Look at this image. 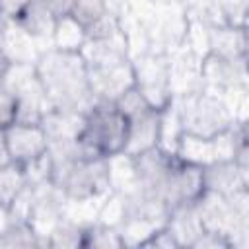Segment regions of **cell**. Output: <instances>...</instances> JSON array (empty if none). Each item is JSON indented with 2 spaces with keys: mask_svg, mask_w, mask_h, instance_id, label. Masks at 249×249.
Listing matches in <instances>:
<instances>
[{
  "mask_svg": "<svg viewBox=\"0 0 249 249\" xmlns=\"http://www.w3.org/2000/svg\"><path fill=\"white\" fill-rule=\"evenodd\" d=\"M173 101L185 134L212 138L235 124L222 97L204 88L195 93L173 97Z\"/></svg>",
  "mask_w": 249,
  "mask_h": 249,
  "instance_id": "4",
  "label": "cell"
},
{
  "mask_svg": "<svg viewBox=\"0 0 249 249\" xmlns=\"http://www.w3.org/2000/svg\"><path fill=\"white\" fill-rule=\"evenodd\" d=\"M134 72V89L156 109H163L171 103L169 88V62L167 54L146 53L130 58Z\"/></svg>",
  "mask_w": 249,
  "mask_h": 249,
  "instance_id": "6",
  "label": "cell"
},
{
  "mask_svg": "<svg viewBox=\"0 0 249 249\" xmlns=\"http://www.w3.org/2000/svg\"><path fill=\"white\" fill-rule=\"evenodd\" d=\"M0 247H41L29 222H10L0 233Z\"/></svg>",
  "mask_w": 249,
  "mask_h": 249,
  "instance_id": "22",
  "label": "cell"
},
{
  "mask_svg": "<svg viewBox=\"0 0 249 249\" xmlns=\"http://www.w3.org/2000/svg\"><path fill=\"white\" fill-rule=\"evenodd\" d=\"M84 124V115L78 113H62L49 109L41 121L45 130L47 142L49 140H64V138H78Z\"/></svg>",
  "mask_w": 249,
  "mask_h": 249,
  "instance_id": "17",
  "label": "cell"
},
{
  "mask_svg": "<svg viewBox=\"0 0 249 249\" xmlns=\"http://www.w3.org/2000/svg\"><path fill=\"white\" fill-rule=\"evenodd\" d=\"M218 95L226 103V107L231 113L235 123H247V107H249L247 86H233V88H228V89L220 91Z\"/></svg>",
  "mask_w": 249,
  "mask_h": 249,
  "instance_id": "28",
  "label": "cell"
},
{
  "mask_svg": "<svg viewBox=\"0 0 249 249\" xmlns=\"http://www.w3.org/2000/svg\"><path fill=\"white\" fill-rule=\"evenodd\" d=\"M84 41H86V31L72 16L56 18L54 31H53V49L78 53Z\"/></svg>",
  "mask_w": 249,
  "mask_h": 249,
  "instance_id": "19",
  "label": "cell"
},
{
  "mask_svg": "<svg viewBox=\"0 0 249 249\" xmlns=\"http://www.w3.org/2000/svg\"><path fill=\"white\" fill-rule=\"evenodd\" d=\"M29 2L31 0H0V14H2V18H14Z\"/></svg>",
  "mask_w": 249,
  "mask_h": 249,
  "instance_id": "33",
  "label": "cell"
},
{
  "mask_svg": "<svg viewBox=\"0 0 249 249\" xmlns=\"http://www.w3.org/2000/svg\"><path fill=\"white\" fill-rule=\"evenodd\" d=\"M183 136V126H181V119L175 107V101L171 99V103L167 107L161 109V117H160V142L158 148L175 154L177 144Z\"/></svg>",
  "mask_w": 249,
  "mask_h": 249,
  "instance_id": "20",
  "label": "cell"
},
{
  "mask_svg": "<svg viewBox=\"0 0 249 249\" xmlns=\"http://www.w3.org/2000/svg\"><path fill=\"white\" fill-rule=\"evenodd\" d=\"M31 189H33V208L29 216V226L35 230L41 247H49V235L62 218V206L66 196L53 181L41 183Z\"/></svg>",
  "mask_w": 249,
  "mask_h": 249,
  "instance_id": "7",
  "label": "cell"
},
{
  "mask_svg": "<svg viewBox=\"0 0 249 249\" xmlns=\"http://www.w3.org/2000/svg\"><path fill=\"white\" fill-rule=\"evenodd\" d=\"M167 62H169V88L173 97L195 93L204 88L202 58L193 51H189L185 45L171 51L167 54Z\"/></svg>",
  "mask_w": 249,
  "mask_h": 249,
  "instance_id": "10",
  "label": "cell"
},
{
  "mask_svg": "<svg viewBox=\"0 0 249 249\" xmlns=\"http://www.w3.org/2000/svg\"><path fill=\"white\" fill-rule=\"evenodd\" d=\"M10 163V156L6 150V140H4V128H0V167Z\"/></svg>",
  "mask_w": 249,
  "mask_h": 249,
  "instance_id": "36",
  "label": "cell"
},
{
  "mask_svg": "<svg viewBox=\"0 0 249 249\" xmlns=\"http://www.w3.org/2000/svg\"><path fill=\"white\" fill-rule=\"evenodd\" d=\"M2 88H4V74H0V91H2Z\"/></svg>",
  "mask_w": 249,
  "mask_h": 249,
  "instance_id": "37",
  "label": "cell"
},
{
  "mask_svg": "<svg viewBox=\"0 0 249 249\" xmlns=\"http://www.w3.org/2000/svg\"><path fill=\"white\" fill-rule=\"evenodd\" d=\"M16 121V99L4 86L0 91V128H6Z\"/></svg>",
  "mask_w": 249,
  "mask_h": 249,
  "instance_id": "31",
  "label": "cell"
},
{
  "mask_svg": "<svg viewBox=\"0 0 249 249\" xmlns=\"http://www.w3.org/2000/svg\"><path fill=\"white\" fill-rule=\"evenodd\" d=\"M183 45L200 58H204L210 53V27L187 16V31L183 37Z\"/></svg>",
  "mask_w": 249,
  "mask_h": 249,
  "instance_id": "24",
  "label": "cell"
},
{
  "mask_svg": "<svg viewBox=\"0 0 249 249\" xmlns=\"http://www.w3.org/2000/svg\"><path fill=\"white\" fill-rule=\"evenodd\" d=\"M10 66V60L4 54V18H0V74H4Z\"/></svg>",
  "mask_w": 249,
  "mask_h": 249,
  "instance_id": "35",
  "label": "cell"
},
{
  "mask_svg": "<svg viewBox=\"0 0 249 249\" xmlns=\"http://www.w3.org/2000/svg\"><path fill=\"white\" fill-rule=\"evenodd\" d=\"M165 228L171 231V235L175 237L179 247H193V243L204 231V226H202L198 210H196V200L173 206L169 210Z\"/></svg>",
  "mask_w": 249,
  "mask_h": 249,
  "instance_id": "14",
  "label": "cell"
},
{
  "mask_svg": "<svg viewBox=\"0 0 249 249\" xmlns=\"http://www.w3.org/2000/svg\"><path fill=\"white\" fill-rule=\"evenodd\" d=\"M202 181L204 191L231 195L239 189L249 187V167H243L233 160L216 161L202 167Z\"/></svg>",
  "mask_w": 249,
  "mask_h": 249,
  "instance_id": "13",
  "label": "cell"
},
{
  "mask_svg": "<svg viewBox=\"0 0 249 249\" xmlns=\"http://www.w3.org/2000/svg\"><path fill=\"white\" fill-rule=\"evenodd\" d=\"M124 218H126V200H124V196L121 193H113L111 191L107 195V198L103 200L95 222L119 230L121 224L124 222Z\"/></svg>",
  "mask_w": 249,
  "mask_h": 249,
  "instance_id": "26",
  "label": "cell"
},
{
  "mask_svg": "<svg viewBox=\"0 0 249 249\" xmlns=\"http://www.w3.org/2000/svg\"><path fill=\"white\" fill-rule=\"evenodd\" d=\"M31 208H33V189L25 185L8 206L10 222H29Z\"/></svg>",
  "mask_w": 249,
  "mask_h": 249,
  "instance_id": "30",
  "label": "cell"
},
{
  "mask_svg": "<svg viewBox=\"0 0 249 249\" xmlns=\"http://www.w3.org/2000/svg\"><path fill=\"white\" fill-rule=\"evenodd\" d=\"M0 18H2V14H0Z\"/></svg>",
  "mask_w": 249,
  "mask_h": 249,
  "instance_id": "38",
  "label": "cell"
},
{
  "mask_svg": "<svg viewBox=\"0 0 249 249\" xmlns=\"http://www.w3.org/2000/svg\"><path fill=\"white\" fill-rule=\"evenodd\" d=\"M247 58H224L208 53L202 58V84L204 89L220 93L233 86H247Z\"/></svg>",
  "mask_w": 249,
  "mask_h": 249,
  "instance_id": "11",
  "label": "cell"
},
{
  "mask_svg": "<svg viewBox=\"0 0 249 249\" xmlns=\"http://www.w3.org/2000/svg\"><path fill=\"white\" fill-rule=\"evenodd\" d=\"M88 84L95 99L117 101L124 91L134 86V72L130 58L107 62L99 66H86Z\"/></svg>",
  "mask_w": 249,
  "mask_h": 249,
  "instance_id": "8",
  "label": "cell"
},
{
  "mask_svg": "<svg viewBox=\"0 0 249 249\" xmlns=\"http://www.w3.org/2000/svg\"><path fill=\"white\" fill-rule=\"evenodd\" d=\"M206 247H212V249H220V247H230L228 245V241L222 237V235H218V233H212V231H202L200 233V237L193 243V249H206Z\"/></svg>",
  "mask_w": 249,
  "mask_h": 249,
  "instance_id": "32",
  "label": "cell"
},
{
  "mask_svg": "<svg viewBox=\"0 0 249 249\" xmlns=\"http://www.w3.org/2000/svg\"><path fill=\"white\" fill-rule=\"evenodd\" d=\"M107 14H109L107 0H74L68 16H72L86 29Z\"/></svg>",
  "mask_w": 249,
  "mask_h": 249,
  "instance_id": "27",
  "label": "cell"
},
{
  "mask_svg": "<svg viewBox=\"0 0 249 249\" xmlns=\"http://www.w3.org/2000/svg\"><path fill=\"white\" fill-rule=\"evenodd\" d=\"M4 54L10 64H35L41 49L25 29L4 18Z\"/></svg>",
  "mask_w": 249,
  "mask_h": 249,
  "instance_id": "15",
  "label": "cell"
},
{
  "mask_svg": "<svg viewBox=\"0 0 249 249\" xmlns=\"http://www.w3.org/2000/svg\"><path fill=\"white\" fill-rule=\"evenodd\" d=\"M107 169H109V187L113 193L132 195L136 191L138 183H136V169L132 156L121 152L107 158Z\"/></svg>",
  "mask_w": 249,
  "mask_h": 249,
  "instance_id": "18",
  "label": "cell"
},
{
  "mask_svg": "<svg viewBox=\"0 0 249 249\" xmlns=\"http://www.w3.org/2000/svg\"><path fill=\"white\" fill-rule=\"evenodd\" d=\"M82 233H84V226H78L66 218H60L49 235V247L78 249L82 247Z\"/></svg>",
  "mask_w": 249,
  "mask_h": 249,
  "instance_id": "25",
  "label": "cell"
},
{
  "mask_svg": "<svg viewBox=\"0 0 249 249\" xmlns=\"http://www.w3.org/2000/svg\"><path fill=\"white\" fill-rule=\"evenodd\" d=\"M21 173H23V179H25V185L29 187H37L41 183H47L51 181V158L49 154L45 152L43 156H39L37 160L25 163L19 167Z\"/></svg>",
  "mask_w": 249,
  "mask_h": 249,
  "instance_id": "29",
  "label": "cell"
},
{
  "mask_svg": "<svg viewBox=\"0 0 249 249\" xmlns=\"http://www.w3.org/2000/svg\"><path fill=\"white\" fill-rule=\"evenodd\" d=\"M210 53L224 58H247V27H210Z\"/></svg>",
  "mask_w": 249,
  "mask_h": 249,
  "instance_id": "16",
  "label": "cell"
},
{
  "mask_svg": "<svg viewBox=\"0 0 249 249\" xmlns=\"http://www.w3.org/2000/svg\"><path fill=\"white\" fill-rule=\"evenodd\" d=\"M82 247H99V249H111V247H123L119 230L103 226L99 222H93L89 226H84L82 233Z\"/></svg>",
  "mask_w": 249,
  "mask_h": 249,
  "instance_id": "21",
  "label": "cell"
},
{
  "mask_svg": "<svg viewBox=\"0 0 249 249\" xmlns=\"http://www.w3.org/2000/svg\"><path fill=\"white\" fill-rule=\"evenodd\" d=\"M4 86L16 99L14 123L41 124L51 105L35 74V64H10L4 72Z\"/></svg>",
  "mask_w": 249,
  "mask_h": 249,
  "instance_id": "5",
  "label": "cell"
},
{
  "mask_svg": "<svg viewBox=\"0 0 249 249\" xmlns=\"http://www.w3.org/2000/svg\"><path fill=\"white\" fill-rule=\"evenodd\" d=\"M8 19H14L21 29H25L35 39L41 53L53 49V31L56 18L53 16L45 0H31L23 10H19L14 18Z\"/></svg>",
  "mask_w": 249,
  "mask_h": 249,
  "instance_id": "12",
  "label": "cell"
},
{
  "mask_svg": "<svg viewBox=\"0 0 249 249\" xmlns=\"http://www.w3.org/2000/svg\"><path fill=\"white\" fill-rule=\"evenodd\" d=\"M45 4L49 6V10L53 12L54 18H62V16L70 14L74 0H45Z\"/></svg>",
  "mask_w": 249,
  "mask_h": 249,
  "instance_id": "34",
  "label": "cell"
},
{
  "mask_svg": "<svg viewBox=\"0 0 249 249\" xmlns=\"http://www.w3.org/2000/svg\"><path fill=\"white\" fill-rule=\"evenodd\" d=\"M35 74L54 111L86 115L97 101L88 84L86 62L80 53L49 49L35 62Z\"/></svg>",
  "mask_w": 249,
  "mask_h": 249,
  "instance_id": "1",
  "label": "cell"
},
{
  "mask_svg": "<svg viewBox=\"0 0 249 249\" xmlns=\"http://www.w3.org/2000/svg\"><path fill=\"white\" fill-rule=\"evenodd\" d=\"M128 138V121L115 101L97 99L84 115L78 136L80 146L91 158H111L124 152Z\"/></svg>",
  "mask_w": 249,
  "mask_h": 249,
  "instance_id": "3",
  "label": "cell"
},
{
  "mask_svg": "<svg viewBox=\"0 0 249 249\" xmlns=\"http://www.w3.org/2000/svg\"><path fill=\"white\" fill-rule=\"evenodd\" d=\"M23 187H25V179L19 165L10 161L0 167V206L8 208Z\"/></svg>",
  "mask_w": 249,
  "mask_h": 249,
  "instance_id": "23",
  "label": "cell"
},
{
  "mask_svg": "<svg viewBox=\"0 0 249 249\" xmlns=\"http://www.w3.org/2000/svg\"><path fill=\"white\" fill-rule=\"evenodd\" d=\"M196 210L206 231L222 235L230 247H249V193L239 189L231 195L204 191L196 198Z\"/></svg>",
  "mask_w": 249,
  "mask_h": 249,
  "instance_id": "2",
  "label": "cell"
},
{
  "mask_svg": "<svg viewBox=\"0 0 249 249\" xmlns=\"http://www.w3.org/2000/svg\"><path fill=\"white\" fill-rule=\"evenodd\" d=\"M4 140L10 161L19 167L47 152V136L41 124L12 123L4 128Z\"/></svg>",
  "mask_w": 249,
  "mask_h": 249,
  "instance_id": "9",
  "label": "cell"
}]
</instances>
